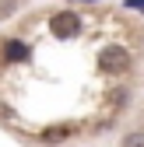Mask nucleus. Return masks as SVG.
<instances>
[{
	"mask_svg": "<svg viewBox=\"0 0 144 147\" xmlns=\"http://www.w3.org/2000/svg\"><path fill=\"white\" fill-rule=\"evenodd\" d=\"M123 147H144V133H130L123 140Z\"/></svg>",
	"mask_w": 144,
	"mask_h": 147,
	"instance_id": "39448f33",
	"label": "nucleus"
},
{
	"mask_svg": "<svg viewBox=\"0 0 144 147\" xmlns=\"http://www.w3.org/2000/svg\"><path fill=\"white\" fill-rule=\"evenodd\" d=\"M127 7H137V11H144V0H127Z\"/></svg>",
	"mask_w": 144,
	"mask_h": 147,
	"instance_id": "0eeeda50",
	"label": "nucleus"
},
{
	"mask_svg": "<svg viewBox=\"0 0 144 147\" xmlns=\"http://www.w3.org/2000/svg\"><path fill=\"white\" fill-rule=\"evenodd\" d=\"M49 32L56 35V39H74V35L81 32V18L77 14H56L49 21Z\"/></svg>",
	"mask_w": 144,
	"mask_h": 147,
	"instance_id": "f03ea898",
	"label": "nucleus"
},
{
	"mask_svg": "<svg viewBox=\"0 0 144 147\" xmlns=\"http://www.w3.org/2000/svg\"><path fill=\"white\" fill-rule=\"evenodd\" d=\"M123 98H127V91H113V95H109V102H113V109H120V102Z\"/></svg>",
	"mask_w": 144,
	"mask_h": 147,
	"instance_id": "423d86ee",
	"label": "nucleus"
},
{
	"mask_svg": "<svg viewBox=\"0 0 144 147\" xmlns=\"http://www.w3.org/2000/svg\"><path fill=\"white\" fill-rule=\"evenodd\" d=\"M70 133H74V126H49V130H42V140H46V144H60V140H67Z\"/></svg>",
	"mask_w": 144,
	"mask_h": 147,
	"instance_id": "7ed1b4c3",
	"label": "nucleus"
},
{
	"mask_svg": "<svg viewBox=\"0 0 144 147\" xmlns=\"http://www.w3.org/2000/svg\"><path fill=\"white\" fill-rule=\"evenodd\" d=\"M98 67L105 74H123V70L130 67V56H127V49H120V46H105L98 53Z\"/></svg>",
	"mask_w": 144,
	"mask_h": 147,
	"instance_id": "f257e3e1",
	"label": "nucleus"
},
{
	"mask_svg": "<svg viewBox=\"0 0 144 147\" xmlns=\"http://www.w3.org/2000/svg\"><path fill=\"white\" fill-rule=\"evenodd\" d=\"M4 56H7L11 63H18V60H28L32 53H28V46H25V42H7V49H4Z\"/></svg>",
	"mask_w": 144,
	"mask_h": 147,
	"instance_id": "20e7f679",
	"label": "nucleus"
}]
</instances>
